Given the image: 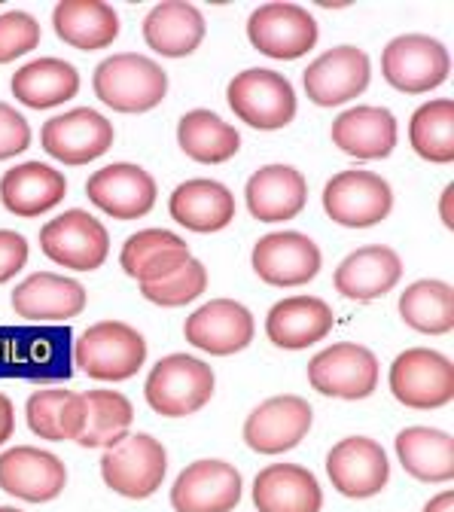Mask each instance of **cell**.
<instances>
[{
    "instance_id": "4fadbf2b",
    "label": "cell",
    "mask_w": 454,
    "mask_h": 512,
    "mask_svg": "<svg viewBox=\"0 0 454 512\" xmlns=\"http://www.w3.org/2000/svg\"><path fill=\"white\" fill-rule=\"evenodd\" d=\"M311 406L302 397L284 394L259 403L244 421V442L259 455H281L296 448L311 430Z\"/></svg>"
},
{
    "instance_id": "1f68e13d",
    "label": "cell",
    "mask_w": 454,
    "mask_h": 512,
    "mask_svg": "<svg viewBox=\"0 0 454 512\" xmlns=\"http://www.w3.org/2000/svg\"><path fill=\"white\" fill-rule=\"evenodd\" d=\"M80 92V74L61 58H37L13 74V98L31 110H49Z\"/></svg>"
},
{
    "instance_id": "52a82bcc",
    "label": "cell",
    "mask_w": 454,
    "mask_h": 512,
    "mask_svg": "<svg viewBox=\"0 0 454 512\" xmlns=\"http://www.w3.org/2000/svg\"><path fill=\"white\" fill-rule=\"evenodd\" d=\"M40 250L64 269L95 272L110 253V235L92 214L74 208L40 229Z\"/></svg>"
},
{
    "instance_id": "9c48e42d",
    "label": "cell",
    "mask_w": 454,
    "mask_h": 512,
    "mask_svg": "<svg viewBox=\"0 0 454 512\" xmlns=\"http://www.w3.org/2000/svg\"><path fill=\"white\" fill-rule=\"evenodd\" d=\"M391 394L409 409H439L454 400V366L430 348H409L391 366Z\"/></svg>"
},
{
    "instance_id": "bcb514c9",
    "label": "cell",
    "mask_w": 454,
    "mask_h": 512,
    "mask_svg": "<svg viewBox=\"0 0 454 512\" xmlns=\"http://www.w3.org/2000/svg\"><path fill=\"white\" fill-rule=\"evenodd\" d=\"M0 512H22V509H16V506H0Z\"/></svg>"
},
{
    "instance_id": "277c9868",
    "label": "cell",
    "mask_w": 454,
    "mask_h": 512,
    "mask_svg": "<svg viewBox=\"0 0 454 512\" xmlns=\"http://www.w3.org/2000/svg\"><path fill=\"white\" fill-rule=\"evenodd\" d=\"M74 360L89 378L125 381L144 366L147 342L135 327L122 324V320H101L80 336Z\"/></svg>"
},
{
    "instance_id": "836d02e7",
    "label": "cell",
    "mask_w": 454,
    "mask_h": 512,
    "mask_svg": "<svg viewBox=\"0 0 454 512\" xmlns=\"http://www.w3.org/2000/svg\"><path fill=\"white\" fill-rule=\"evenodd\" d=\"M177 144L189 159L205 165L229 162L241 150L238 132L211 110H189L177 125Z\"/></svg>"
},
{
    "instance_id": "d6986e66",
    "label": "cell",
    "mask_w": 454,
    "mask_h": 512,
    "mask_svg": "<svg viewBox=\"0 0 454 512\" xmlns=\"http://www.w3.org/2000/svg\"><path fill=\"white\" fill-rule=\"evenodd\" d=\"M241 503V473L226 461L189 464L174 488V512H232Z\"/></svg>"
},
{
    "instance_id": "4dcf8cb0",
    "label": "cell",
    "mask_w": 454,
    "mask_h": 512,
    "mask_svg": "<svg viewBox=\"0 0 454 512\" xmlns=\"http://www.w3.org/2000/svg\"><path fill=\"white\" fill-rule=\"evenodd\" d=\"M52 25L64 43L83 52L104 49L119 37V16L104 0H61Z\"/></svg>"
},
{
    "instance_id": "f1b7e54d",
    "label": "cell",
    "mask_w": 454,
    "mask_h": 512,
    "mask_svg": "<svg viewBox=\"0 0 454 512\" xmlns=\"http://www.w3.org/2000/svg\"><path fill=\"white\" fill-rule=\"evenodd\" d=\"M189 256V244L168 232V229H144L132 235L122 244L119 253V266L128 278H135L141 284H153L177 272Z\"/></svg>"
},
{
    "instance_id": "d6a6232c",
    "label": "cell",
    "mask_w": 454,
    "mask_h": 512,
    "mask_svg": "<svg viewBox=\"0 0 454 512\" xmlns=\"http://www.w3.org/2000/svg\"><path fill=\"white\" fill-rule=\"evenodd\" d=\"M397 458L421 482H448L454 476V439L433 427H409L397 436Z\"/></svg>"
},
{
    "instance_id": "ffe728a7",
    "label": "cell",
    "mask_w": 454,
    "mask_h": 512,
    "mask_svg": "<svg viewBox=\"0 0 454 512\" xmlns=\"http://www.w3.org/2000/svg\"><path fill=\"white\" fill-rule=\"evenodd\" d=\"M68 485L64 464L34 445H16L0 455V488L28 503L55 500Z\"/></svg>"
},
{
    "instance_id": "e0dca14e",
    "label": "cell",
    "mask_w": 454,
    "mask_h": 512,
    "mask_svg": "<svg viewBox=\"0 0 454 512\" xmlns=\"http://www.w3.org/2000/svg\"><path fill=\"white\" fill-rule=\"evenodd\" d=\"M327 476L333 488L345 497L366 500L375 497L387 479H391V464H387L384 448L366 436H348L333 445L327 455Z\"/></svg>"
},
{
    "instance_id": "484cf974",
    "label": "cell",
    "mask_w": 454,
    "mask_h": 512,
    "mask_svg": "<svg viewBox=\"0 0 454 512\" xmlns=\"http://www.w3.org/2000/svg\"><path fill=\"white\" fill-rule=\"evenodd\" d=\"M333 144L363 162L384 159L397 147V119L384 107H351L333 122Z\"/></svg>"
},
{
    "instance_id": "b9f144b4",
    "label": "cell",
    "mask_w": 454,
    "mask_h": 512,
    "mask_svg": "<svg viewBox=\"0 0 454 512\" xmlns=\"http://www.w3.org/2000/svg\"><path fill=\"white\" fill-rule=\"evenodd\" d=\"M28 263V241L13 232V229H0V284H7L16 278Z\"/></svg>"
},
{
    "instance_id": "5bb4252c",
    "label": "cell",
    "mask_w": 454,
    "mask_h": 512,
    "mask_svg": "<svg viewBox=\"0 0 454 512\" xmlns=\"http://www.w3.org/2000/svg\"><path fill=\"white\" fill-rule=\"evenodd\" d=\"M253 314L235 299H214L192 311L183 324V336L192 348L214 357H229L253 342Z\"/></svg>"
},
{
    "instance_id": "d590c367",
    "label": "cell",
    "mask_w": 454,
    "mask_h": 512,
    "mask_svg": "<svg viewBox=\"0 0 454 512\" xmlns=\"http://www.w3.org/2000/svg\"><path fill=\"white\" fill-rule=\"evenodd\" d=\"M28 427L40 439L64 442V439H80L83 433V397L71 391H34L25 406Z\"/></svg>"
},
{
    "instance_id": "60d3db41",
    "label": "cell",
    "mask_w": 454,
    "mask_h": 512,
    "mask_svg": "<svg viewBox=\"0 0 454 512\" xmlns=\"http://www.w3.org/2000/svg\"><path fill=\"white\" fill-rule=\"evenodd\" d=\"M31 147V125L28 119L0 101V159H13L19 153H25Z\"/></svg>"
},
{
    "instance_id": "4316f807",
    "label": "cell",
    "mask_w": 454,
    "mask_h": 512,
    "mask_svg": "<svg viewBox=\"0 0 454 512\" xmlns=\"http://www.w3.org/2000/svg\"><path fill=\"white\" fill-rule=\"evenodd\" d=\"M259 512H320L323 491L311 470L299 464H272L253 479Z\"/></svg>"
},
{
    "instance_id": "7bdbcfd3",
    "label": "cell",
    "mask_w": 454,
    "mask_h": 512,
    "mask_svg": "<svg viewBox=\"0 0 454 512\" xmlns=\"http://www.w3.org/2000/svg\"><path fill=\"white\" fill-rule=\"evenodd\" d=\"M13 433H16V409L7 394H0V445L13 439Z\"/></svg>"
},
{
    "instance_id": "f546056e",
    "label": "cell",
    "mask_w": 454,
    "mask_h": 512,
    "mask_svg": "<svg viewBox=\"0 0 454 512\" xmlns=\"http://www.w3.org/2000/svg\"><path fill=\"white\" fill-rule=\"evenodd\" d=\"M144 40L165 58H183L205 40V16L186 0H165L144 19Z\"/></svg>"
},
{
    "instance_id": "f35d334b",
    "label": "cell",
    "mask_w": 454,
    "mask_h": 512,
    "mask_svg": "<svg viewBox=\"0 0 454 512\" xmlns=\"http://www.w3.org/2000/svg\"><path fill=\"white\" fill-rule=\"evenodd\" d=\"M205 290H208V269L199 260H186L177 272H171L162 281L141 284L144 299L162 308H180L192 299H199Z\"/></svg>"
},
{
    "instance_id": "603a6c76",
    "label": "cell",
    "mask_w": 454,
    "mask_h": 512,
    "mask_svg": "<svg viewBox=\"0 0 454 512\" xmlns=\"http://www.w3.org/2000/svg\"><path fill=\"white\" fill-rule=\"evenodd\" d=\"M86 308V290L74 278L37 272L13 290V311L34 324L71 320Z\"/></svg>"
},
{
    "instance_id": "8d00e7d4",
    "label": "cell",
    "mask_w": 454,
    "mask_h": 512,
    "mask_svg": "<svg viewBox=\"0 0 454 512\" xmlns=\"http://www.w3.org/2000/svg\"><path fill=\"white\" fill-rule=\"evenodd\" d=\"M403 320L427 336H445L454 330V290L445 281H418L400 296Z\"/></svg>"
},
{
    "instance_id": "cb8c5ba5",
    "label": "cell",
    "mask_w": 454,
    "mask_h": 512,
    "mask_svg": "<svg viewBox=\"0 0 454 512\" xmlns=\"http://www.w3.org/2000/svg\"><path fill=\"white\" fill-rule=\"evenodd\" d=\"M400 275H403V263L397 250L384 244H369L345 256L333 281L345 299L369 302V299L391 293L400 284Z\"/></svg>"
},
{
    "instance_id": "ba28073f",
    "label": "cell",
    "mask_w": 454,
    "mask_h": 512,
    "mask_svg": "<svg viewBox=\"0 0 454 512\" xmlns=\"http://www.w3.org/2000/svg\"><path fill=\"white\" fill-rule=\"evenodd\" d=\"M394 208L391 183L372 171H342L323 186V211L348 229H369Z\"/></svg>"
},
{
    "instance_id": "7a4b0ae2",
    "label": "cell",
    "mask_w": 454,
    "mask_h": 512,
    "mask_svg": "<svg viewBox=\"0 0 454 512\" xmlns=\"http://www.w3.org/2000/svg\"><path fill=\"white\" fill-rule=\"evenodd\" d=\"M214 369L196 357L171 354L162 357L147 375V403L165 418H186L205 409L214 397Z\"/></svg>"
},
{
    "instance_id": "6da1fadb",
    "label": "cell",
    "mask_w": 454,
    "mask_h": 512,
    "mask_svg": "<svg viewBox=\"0 0 454 512\" xmlns=\"http://www.w3.org/2000/svg\"><path fill=\"white\" fill-rule=\"evenodd\" d=\"M92 86L98 101L119 113H147L162 104L168 92V77L153 58L138 52H119L98 64Z\"/></svg>"
},
{
    "instance_id": "3957f363",
    "label": "cell",
    "mask_w": 454,
    "mask_h": 512,
    "mask_svg": "<svg viewBox=\"0 0 454 512\" xmlns=\"http://www.w3.org/2000/svg\"><path fill=\"white\" fill-rule=\"evenodd\" d=\"M165 473H168L165 445L150 433H128L122 442L104 448L101 476L107 488H113L128 500H144L156 494L162 488Z\"/></svg>"
},
{
    "instance_id": "9a60e30c",
    "label": "cell",
    "mask_w": 454,
    "mask_h": 512,
    "mask_svg": "<svg viewBox=\"0 0 454 512\" xmlns=\"http://www.w3.org/2000/svg\"><path fill=\"white\" fill-rule=\"evenodd\" d=\"M86 196L113 220H138L156 205V180L141 165L116 162L89 177Z\"/></svg>"
},
{
    "instance_id": "5b68a950",
    "label": "cell",
    "mask_w": 454,
    "mask_h": 512,
    "mask_svg": "<svg viewBox=\"0 0 454 512\" xmlns=\"http://www.w3.org/2000/svg\"><path fill=\"white\" fill-rule=\"evenodd\" d=\"M229 107L241 122L259 132H275L293 122L296 116V92L284 74L266 71V68H250L238 74L226 89Z\"/></svg>"
},
{
    "instance_id": "8fae6325",
    "label": "cell",
    "mask_w": 454,
    "mask_h": 512,
    "mask_svg": "<svg viewBox=\"0 0 454 512\" xmlns=\"http://www.w3.org/2000/svg\"><path fill=\"white\" fill-rule=\"evenodd\" d=\"M43 150L64 165H86L101 159L113 147V122L98 110L77 107L61 116H52L40 132Z\"/></svg>"
},
{
    "instance_id": "74e56055",
    "label": "cell",
    "mask_w": 454,
    "mask_h": 512,
    "mask_svg": "<svg viewBox=\"0 0 454 512\" xmlns=\"http://www.w3.org/2000/svg\"><path fill=\"white\" fill-rule=\"evenodd\" d=\"M409 141L412 150L433 165L454 162V101L439 98L421 104L409 122Z\"/></svg>"
},
{
    "instance_id": "ac0fdd59",
    "label": "cell",
    "mask_w": 454,
    "mask_h": 512,
    "mask_svg": "<svg viewBox=\"0 0 454 512\" xmlns=\"http://www.w3.org/2000/svg\"><path fill=\"white\" fill-rule=\"evenodd\" d=\"M250 263L272 287H302L320 272V250L302 232H272L256 241Z\"/></svg>"
},
{
    "instance_id": "d4e9b609",
    "label": "cell",
    "mask_w": 454,
    "mask_h": 512,
    "mask_svg": "<svg viewBox=\"0 0 454 512\" xmlns=\"http://www.w3.org/2000/svg\"><path fill=\"white\" fill-rule=\"evenodd\" d=\"M64 192H68L64 174L43 162L16 165L0 177V202H4L10 214L25 220L52 211L64 199Z\"/></svg>"
},
{
    "instance_id": "44dd1931",
    "label": "cell",
    "mask_w": 454,
    "mask_h": 512,
    "mask_svg": "<svg viewBox=\"0 0 454 512\" xmlns=\"http://www.w3.org/2000/svg\"><path fill=\"white\" fill-rule=\"evenodd\" d=\"M247 208L259 223H284L299 217L308 202V183L290 165H266L247 180Z\"/></svg>"
},
{
    "instance_id": "7c38bea8",
    "label": "cell",
    "mask_w": 454,
    "mask_h": 512,
    "mask_svg": "<svg viewBox=\"0 0 454 512\" xmlns=\"http://www.w3.org/2000/svg\"><path fill=\"white\" fill-rule=\"evenodd\" d=\"M250 43L278 61L302 58L317 43V22L299 4H266L247 19Z\"/></svg>"
},
{
    "instance_id": "83f0119b",
    "label": "cell",
    "mask_w": 454,
    "mask_h": 512,
    "mask_svg": "<svg viewBox=\"0 0 454 512\" xmlns=\"http://www.w3.org/2000/svg\"><path fill=\"white\" fill-rule=\"evenodd\" d=\"M168 211L192 232H220L235 220V196L217 180H186L171 192Z\"/></svg>"
},
{
    "instance_id": "ab89813d",
    "label": "cell",
    "mask_w": 454,
    "mask_h": 512,
    "mask_svg": "<svg viewBox=\"0 0 454 512\" xmlns=\"http://www.w3.org/2000/svg\"><path fill=\"white\" fill-rule=\"evenodd\" d=\"M37 46H40V25L34 16L19 10L0 16V64L28 55Z\"/></svg>"
},
{
    "instance_id": "ee69618b",
    "label": "cell",
    "mask_w": 454,
    "mask_h": 512,
    "mask_svg": "<svg viewBox=\"0 0 454 512\" xmlns=\"http://www.w3.org/2000/svg\"><path fill=\"white\" fill-rule=\"evenodd\" d=\"M424 512H454V491L436 494V497L424 506Z\"/></svg>"
},
{
    "instance_id": "7402d4cb",
    "label": "cell",
    "mask_w": 454,
    "mask_h": 512,
    "mask_svg": "<svg viewBox=\"0 0 454 512\" xmlns=\"http://www.w3.org/2000/svg\"><path fill=\"white\" fill-rule=\"evenodd\" d=\"M336 324L333 308L317 296L281 299L266 317V336L272 345L287 351H302L320 339H327Z\"/></svg>"
},
{
    "instance_id": "8992f818",
    "label": "cell",
    "mask_w": 454,
    "mask_h": 512,
    "mask_svg": "<svg viewBox=\"0 0 454 512\" xmlns=\"http://www.w3.org/2000/svg\"><path fill=\"white\" fill-rule=\"evenodd\" d=\"M451 58L448 49L427 34H403L381 52V74L394 89L421 95L439 89L448 80Z\"/></svg>"
},
{
    "instance_id": "f6af8a7d",
    "label": "cell",
    "mask_w": 454,
    "mask_h": 512,
    "mask_svg": "<svg viewBox=\"0 0 454 512\" xmlns=\"http://www.w3.org/2000/svg\"><path fill=\"white\" fill-rule=\"evenodd\" d=\"M451 196H454V186H448V189H445V196H442V217H445V226H448V229L454 226V220L448 217V199H451Z\"/></svg>"
},
{
    "instance_id": "2e32d148",
    "label": "cell",
    "mask_w": 454,
    "mask_h": 512,
    "mask_svg": "<svg viewBox=\"0 0 454 512\" xmlns=\"http://www.w3.org/2000/svg\"><path fill=\"white\" fill-rule=\"evenodd\" d=\"M302 83L317 107L345 104L369 86V55L357 46H336L308 64Z\"/></svg>"
},
{
    "instance_id": "e575fe53",
    "label": "cell",
    "mask_w": 454,
    "mask_h": 512,
    "mask_svg": "<svg viewBox=\"0 0 454 512\" xmlns=\"http://www.w3.org/2000/svg\"><path fill=\"white\" fill-rule=\"evenodd\" d=\"M135 409L119 391H89L83 394V448H110L128 436Z\"/></svg>"
},
{
    "instance_id": "30bf717a",
    "label": "cell",
    "mask_w": 454,
    "mask_h": 512,
    "mask_svg": "<svg viewBox=\"0 0 454 512\" xmlns=\"http://www.w3.org/2000/svg\"><path fill=\"white\" fill-rule=\"evenodd\" d=\"M311 388L323 397L366 400L378 388V360L369 348L354 342H339L320 351L308 363Z\"/></svg>"
}]
</instances>
